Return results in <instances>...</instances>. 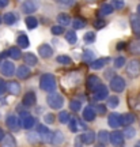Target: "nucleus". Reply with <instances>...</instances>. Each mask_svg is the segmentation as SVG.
I'll list each match as a JSON object with an SVG mask.
<instances>
[{
    "mask_svg": "<svg viewBox=\"0 0 140 147\" xmlns=\"http://www.w3.org/2000/svg\"><path fill=\"white\" fill-rule=\"evenodd\" d=\"M40 87L45 91L52 93L56 90V79L52 74H44L40 79Z\"/></svg>",
    "mask_w": 140,
    "mask_h": 147,
    "instance_id": "obj_1",
    "label": "nucleus"
},
{
    "mask_svg": "<svg viewBox=\"0 0 140 147\" xmlns=\"http://www.w3.org/2000/svg\"><path fill=\"white\" fill-rule=\"evenodd\" d=\"M46 102L48 105L50 106L52 109H60L64 104V98H63L60 94H57V93H50V94L46 97Z\"/></svg>",
    "mask_w": 140,
    "mask_h": 147,
    "instance_id": "obj_2",
    "label": "nucleus"
},
{
    "mask_svg": "<svg viewBox=\"0 0 140 147\" xmlns=\"http://www.w3.org/2000/svg\"><path fill=\"white\" fill-rule=\"evenodd\" d=\"M110 89L113 90L114 93H121L125 89V80L121 76H113L110 80Z\"/></svg>",
    "mask_w": 140,
    "mask_h": 147,
    "instance_id": "obj_3",
    "label": "nucleus"
},
{
    "mask_svg": "<svg viewBox=\"0 0 140 147\" xmlns=\"http://www.w3.org/2000/svg\"><path fill=\"white\" fill-rule=\"evenodd\" d=\"M127 74L129 78H136L140 75V61L137 60H131L127 67Z\"/></svg>",
    "mask_w": 140,
    "mask_h": 147,
    "instance_id": "obj_4",
    "label": "nucleus"
},
{
    "mask_svg": "<svg viewBox=\"0 0 140 147\" xmlns=\"http://www.w3.org/2000/svg\"><path fill=\"white\" fill-rule=\"evenodd\" d=\"M109 142L114 147H124V135L118 131H114L109 135Z\"/></svg>",
    "mask_w": 140,
    "mask_h": 147,
    "instance_id": "obj_5",
    "label": "nucleus"
},
{
    "mask_svg": "<svg viewBox=\"0 0 140 147\" xmlns=\"http://www.w3.org/2000/svg\"><path fill=\"white\" fill-rule=\"evenodd\" d=\"M34 124H36V119H34L33 116L27 115V113H25V112H22L21 125L23 127V128H26V129H30V128L34 127Z\"/></svg>",
    "mask_w": 140,
    "mask_h": 147,
    "instance_id": "obj_6",
    "label": "nucleus"
},
{
    "mask_svg": "<svg viewBox=\"0 0 140 147\" xmlns=\"http://www.w3.org/2000/svg\"><path fill=\"white\" fill-rule=\"evenodd\" d=\"M5 124L10 128L11 131H16L19 125H21V120H18V117L15 115H8L7 116V120H5Z\"/></svg>",
    "mask_w": 140,
    "mask_h": 147,
    "instance_id": "obj_7",
    "label": "nucleus"
},
{
    "mask_svg": "<svg viewBox=\"0 0 140 147\" xmlns=\"http://www.w3.org/2000/svg\"><path fill=\"white\" fill-rule=\"evenodd\" d=\"M109 95V90L105 84H101L98 89L94 91V98L98 101H102V100H106V97Z\"/></svg>",
    "mask_w": 140,
    "mask_h": 147,
    "instance_id": "obj_8",
    "label": "nucleus"
},
{
    "mask_svg": "<svg viewBox=\"0 0 140 147\" xmlns=\"http://www.w3.org/2000/svg\"><path fill=\"white\" fill-rule=\"evenodd\" d=\"M108 121H109V125L112 128H118L120 125H122V116L118 115V113H112Z\"/></svg>",
    "mask_w": 140,
    "mask_h": 147,
    "instance_id": "obj_9",
    "label": "nucleus"
},
{
    "mask_svg": "<svg viewBox=\"0 0 140 147\" xmlns=\"http://www.w3.org/2000/svg\"><path fill=\"white\" fill-rule=\"evenodd\" d=\"M21 8H22V12H25V14H33V12L37 11V4L33 0H26V1L22 3Z\"/></svg>",
    "mask_w": 140,
    "mask_h": 147,
    "instance_id": "obj_10",
    "label": "nucleus"
},
{
    "mask_svg": "<svg viewBox=\"0 0 140 147\" xmlns=\"http://www.w3.org/2000/svg\"><path fill=\"white\" fill-rule=\"evenodd\" d=\"M38 53H40V56L42 59H49L52 57L53 55V49L50 45H48V44H42L41 47L38 48Z\"/></svg>",
    "mask_w": 140,
    "mask_h": 147,
    "instance_id": "obj_11",
    "label": "nucleus"
},
{
    "mask_svg": "<svg viewBox=\"0 0 140 147\" xmlns=\"http://www.w3.org/2000/svg\"><path fill=\"white\" fill-rule=\"evenodd\" d=\"M15 72V65L14 63H11V61H4L3 65H1V74L4 75V76H12Z\"/></svg>",
    "mask_w": 140,
    "mask_h": 147,
    "instance_id": "obj_12",
    "label": "nucleus"
},
{
    "mask_svg": "<svg viewBox=\"0 0 140 147\" xmlns=\"http://www.w3.org/2000/svg\"><path fill=\"white\" fill-rule=\"evenodd\" d=\"M36 94L33 93V91H29V93H26V95L23 97V101H22V104H23V106H26V108H29V106H33L36 105Z\"/></svg>",
    "mask_w": 140,
    "mask_h": 147,
    "instance_id": "obj_13",
    "label": "nucleus"
},
{
    "mask_svg": "<svg viewBox=\"0 0 140 147\" xmlns=\"http://www.w3.org/2000/svg\"><path fill=\"white\" fill-rule=\"evenodd\" d=\"M101 84H102V83H101L99 78H98V76H95V75H91V76L87 79V87L91 90V91H95V90L98 89Z\"/></svg>",
    "mask_w": 140,
    "mask_h": 147,
    "instance_id": "obj_14",
    "label": "nucleus"
},
{
    "mask_svg": "<svg viewBox=\"0 0 140 147\" xmlns=\"http://www.w3.org/2000/svg\"><path fill=\"white\" fill-rule=\"evenodd\" d=\"M110 61L109 57H102V59H98V60H94V61H91V68L93 69H101L104 65H106V64Z\"/></svg>",
    "mask_w": 140,
    "mask_h": 147,
    "instance_id": "obj_15",
    "label": "nucleus"
},
{
    "mask_svg": "<svg viewBox=\"0 0 140 147\" xmlns=\"http://www.w3.org/2000/svg\"><path fill=\"white\" fill-rule=\"evenodd\" d=\"M131 26L133 29V32L140 34V15L139 14H133V15L131 16Z\"/></svg>",
    "mask_w": 140,
    "mask_h": 147,
    "instance_id": "obj_16",
    "label": "nucleus"
},
{
    "mask_svg": "<svg viewBox=\"0 0 140 147\" xmlns=\"http://www.w3.org/2000/svg\"><path fill=\"white\" fill-rule=\"evenodd\" d=\"M80 139H82V142L84 144H91L95 140V134L93 131H87V132H84L83 135H80Z\"/></svg>",
    "mask_w": 140,
    "mask_h": 147,
    "instance_id": "obj_17",
    "label": "nucleus"
},
{
    "mask_svg": "<svg viewBox=\"0 0 140 147\" xmlns=\"http://www.w3.org/2000/svg\"><path fill=\"white\" fill-rule=\"evenodd\" d=\"M7 90H8V93L12 95H18L19 94V91H21V86L18 82H10V83H7Z\"/></svg>",
    "mask_w": 140,
    "mask_h": 147,
    "instance_id": "obj_18",
    "label": "nucleus"
},
{
    "mask_svg": "<svg viewBox=\"0 0 140 147\" xmlns=\"http://www.w3.org/2000/svg\"><path fill=\"white\" fill-rule=\"evenodd\" d=\"M94 119H95V110H94L91 106L84 108V110H83V120H86V121H93Z\"/></svg>",
    "mask_w": 140,
    "mask_h": 147,
    "instance_id": "obj_19",
    "label": "nucleus"
},
{
    "mask_svg": "<svg viewBox=\"0 0 140 147\" xmlns=\"http://www.w3.org/2000/svg\"><path fill=\"white\" fill-rule=\"evenodd\" d=\"M16 42H18V47L22 48V49H26V48H29V45H30V41H29V38H27L26 34H21V36L16 38Z\"/></svg>",
    "mask_w": 140,
    "mask_h": 147,
    "instance_id": "obj_20",
    "label": "nucleus"
},
{
    "mask_svg": "<svg viewBox=\"0 0 140 147\" xmlns=\"http://www.w3.org/2000/svg\"><path fill=\"white\" fill-rule=\"evenodd\" d=\"M29 75H30V69L27 68L26 65H21L19 68L16 69V76L19 79H26L29 78Z\"/></svg>",
    "mask_w": 140,
    "mask_h": 147,
    "instance_id": "obj_21",
    "label": "nucleus"
},
{
    "mask_svg": "<svg viewBox=\"0 0 140 147\" xmlns=\"http://www.w3.org/2000/svg\"><path fill=\"white\" fill-rule=\"evenodd\" d=\"M64 142V135H63L61 131H56L52 134V140H50V143L52 144H61V143Z\"/></svg>",
    "mask_w": 140,
    "mask_h": 147,
    "instance_id": "obj_22",
    "label": "nucleus"
},
{
    "mask_svg": "<svg viewBox=\"0 0 140 147\" xmlns=\"http://www.w3.org/2000/svg\"><path fill=\"white\" fill-rule=\"evenodd\" d=\"M1 147H16L15 139L11 136V135L4 136V138H3V140H1Z\"/></svg>",
    "mask_w": 140,
    "mask_h": 147,
    "instance_id": "obj_23",
    "label": "nucleus"
},
{
    "mask_svg": "<svg viewBox=\"0 0 140 147\" xmlns=\"http://www.w3.org/2000/svg\"><path fill=\"white\" fill-rule=\"evenodd\" d=\"M3 22H4L5 25H14L16 22V16L14 12H7L3 15Z\"/></svg>",
    "mask_w": 140,
    "mask_h": 147,
    "instance_id": "obj_24",
    "label": "nucleus"
},
{
    "mask_svg": "<svg viewBox=\"0 0 140 147\" xmlns=\"http://www.w3.org/2000/svg\"><path fill=\"white\" fill-rule=\"evenodd\" d=\"M57 21L60 23V26H67L71 23V18L68 14H59L57 15Z\"/></svg>",
    "mask_w": 140,
    "mask_h": 147,
    "instance_id": "obj_25",
    "label": "nucleus"
},
{
    "mask_svg": "<svg viewBox=\"0 0 140 147\" xmlns=\"http://www.w3.org/2000/svg\"><path fill=\"white\" fill-rule=\"evenodd\" d=\"M23 60H25V63H26L27 65H31V67L37 64V57L33 55V53H30V52L26 53V55L23 56Z\"/></svg>",
    "mask_w": 140,
    "mask_h": 147,
    "instance_id": "obj_26",
    "label": "nucleus"
},
{
    "mask_svg": "<svg viewBox=\"0 0 140 147\" xmlns=\"http://www.w3.org/2000/svg\"><path fill=\"white\" fill-rule=\"evenodd\" d=\"M8 56L11 59H14V60H18V59L21 57V49L19 47H12L8 49Z\"/></svg>",
    "mask_w": 140,
    "mask_h": 147,
    "instance_id": "obj_27",
    "label": "nucleus"
},
{
    "mask_svg": "<svg viewBox=\"0 0 140 147\" xmlns=\"http://www.w3.org/2000/svg\"><path fill=\"white\" fill-rule=\"evenodd\" d=\"M129 51H131V53H133V55H140V40H136V41L131 42Z\"/></svg>",
    "mask_w": 140,
    "mask_h": 147,
    "instance_id": "obj_28",
    "label": "nucleus"
},
{
    "mask_svg": "<svg viewBox=\"0 0 140 147\" xmlns=\"http://www.w3.org/2000/svg\"><path fill=\"white\" fill-rule=\"evenodd\" d=\"M113 5L112 4H102L101 5V10H99V12H101V15H109V14H112L113 12Z\"/></svg>",
    "mask_w": 140,
    "mask_h": 147,
    "instance_id": "obj_29",
    "label": "nucleus"
},
{
    "mask_svg": "<svg viewBox=\"0 0 140 147\" xmlns=\"http://www.w3.org/2000/svg\"><path fill=\"white\" fill-rule=\"evenodd\" d=\"M26 26L29 27V29H36L37 26H38V21H37V18H34V16H27L26 18Z\"/></svg>",
    "mask_w": 140,
    "mask_h": 147,
    "instance_id": "obj_30",
    "label": "nucleus"
},
{
    "mask_svg": "<svg viewBox=\"0 0 140 147\" xmlns=\"http://www.w3.org/2000/svg\"><path fill=\"white\" fill-rule=\"evenodd\" d=\"M135 121V116L132 115V113H127V115L122 116V125H131L132 123Z\"/></svg>",
    "mask_w": 140,
    "mask_h": 147,
    "instance_id": "obj_31",
    "label": "nucleus"
},
{
    "mask_svg": "<svg viewBox=\"0 0 140 147\" xmlns=\"http://www.w3.org/2000/svg\"><path fill=\"white\" fill-rule=\"evenodd\" d=\"M86 26V22L83 21V19H80V18H75L72 22V27L73 30H79V29H83V27Z\"/></svg>",
    "mask_w": 140,
    "mask_h": 147,
    "instance_id": "obj_32",
    "label": "nucleus"
},
{
    "mask_svg": "<svg viewBox=\"0 0 140 147\" xmlns=\"http://www.w3.org/2000/svg\"><path fill=\"white\" fill-rule=\"evenodd\" d=\"M56 61L59 64H63V65H68V64L72 63L71 57H68V56H65V55H60V56H57Z\"/></svg>",
    "mask_w": 140,
    "mask_h": 147,
    "instance_id": "obj_33",
    "label": "nucleus"
},
{
    "mask_svg": "<svg viewBox=\"0 0 140 147\" xmlns=\"http://www.w3.org/2000/svg\"><path fill=\"white\" fill-rule=\"evenodd\" d=\"M118 104H120V100H118V97H117V95H113V97H109V98H108V106L112 108V109L117 108Z\"/></svg>",
    "mask_w": 140,
    "mask_h": 147,
    "instance_id": "obj_34",
    "label": "nucleus"
},
{
    "mask_svg": "<svg viewBox=\"0 0 140 147\" xmlns=\"http://www.w3.org/2000/svg\"><path fill=\"white\" fill-rule=\"evenodd\" d=\"M98 139H99V142H101V144H106V143L109 142V134L106 131H99Z\"/></svg>",
    "mask_w": 140,
    "mask_h": 147,
    "instance_id": "obj_35",
    "label": "nucleus"
},
{
    "mask_svg": "<svg viewBox=\"0 0 140 147\" xmlns=\"http://www.w3.org/2000/svg\"><path fill=\"white\" fill-rule=\"evenodd\" d=\"M65 40H67L69 44H75V42L78 41L76 33L73 32V30H71V32H67V34H65Z\"/></svg>",
    "mask_w": 140,
    "mask_h": 147,
    "instance_id": "obj_36",
    "label": "nucleus"
},
{
    "mask_svg": "<svg viewBox=\"0 0 140 147\" xmlns=\"http://www.w3.org/2000/svg\"><path fill=\"white\" fill-rule=\"evenodd\" d=\"M94 52L93 51H90V49H86L83 52V60L84 61H88V63H91V61H94Z\"/></svg>",
    "mask_w": 140,
    "mask_h": 147,
    "instance_id": "obj_37",
    "label": "nucleus"
},
{
    "mask_svg": "<svg viewBox=\"0 0 140 147\" xmlns=\"http://www.w3.org/2000/svg\"><path fill=\"white\" fill-rule=\"evenodd\" d=\"M83 40H84V42H86V44H93V42L95 41V33H94V32L86 33V34L83 36Z\"/></svg>",
    "mask_w": 140,
    "mask_h": 147,
    "instance_id": "obj_38",
    "label": "nucleus"
},
{
    "mask_svg": "<svg viewBox=\"0 0 140 147\" xmlns=\"http://www.w3.org/2000/svg\"><path fill=\"white\" fill-rule=\"evenodd\" d=\"M26 138L31 144H36V143L40 140V136H38V134H36V132H29Z\"/></svg>",
    "mask_w": 140,
    "mask_h": 147,
    "instance_id": "obj_39",
    "label": "nucleus"
},
{
    "mask_svg": "<svg viewBox=\"0 0 140 147\" xmlns=\"http://www.w3.org/2000/svg\"><path fill=\"white\" fill-rule=\"evenodd\" d=\"M69 115H68V112H60V115H59V121L61 123V124H67L68 121H69Z\"/></svg>",
    "mask_w": 140,
    "mask_h": 147,
    "instance_id": "obj_40",
    "label": "nucleus"
},
{
    "mask_svg": "<svg viewBox=\"0 0 140 147\" xmlns=\"http://www.w3.org/2000/svg\"><path fill=\"white\" fill-rule=\"evenodd\" d=\"M68 124H69V131L71 132H76L79 129L78 128V120L76 119H69V121H68Z\"/></svg>",
    "mask_w": 140,
    "mask_h": 147,
    "instance_id": "obj_41",
    "label": "nucleus"
},
{
    "mask_svg": "<svg viewBox=\"0 0 140 147\" xmlns=\"http://www.w3.org/2000/svg\"><path fill=\"white\" fill-rule=\"evenodd\" d=\"M136 135V131L135 128H131V127H128V128H125L124 131V136L127 138V139H132V138Z\"/></svg>",
    "mask_w": 140,
    "mask_h": 147,
    "instance_id": "obj_42",
    "label": "nucleus"
},
{
    "mask_svg": "<svg viewBox=\"0 0 140 147\" xmlns=\"http://www.w3.org/2000/svg\"><path fill=\"white\" fill-rule=\"evenodd\" d=\"M80 106H82V104H80V101H78V100H72L71 102H69V108H71L73 112L80 110Z\"/></svg>",
    "mask_w": 140,
    "mask_h": 147,
    "instance_id": "obj_43",
    "label": "nucleus"
},
{
    "mask_svg": "<svg viewBox=\"0 0 140 147\" xmlns=\"http://www.w3.org/2000/svg\"><path fill=\"white\" fill-rule=\"evenodd\" d=\"M124 64H125V57L124 56H120V57H117L116 60H114V67H116V68H121Z\"/></svg>",
    "mask_w": 140,
    "mask_h": 147,
    "instance_id": "obj_44",
    "label": "nucleus"
},
{
    "mask_svg": "<svg viewBox=\"0 0 140 147\" xmlns=\"http://www.w3.org/2000/svg\"><path fill=\"white\" fill-rule=\"evenodd\" d=\"M105 26H106V21L105 19H95V22H94V27L97 30H99V29H102Z\"/></svg>",
    "mask_w": 140,
    "mask_h": 147,
    "instance_id": "obj_45",
    "label": "nucleus"
},
{
    "mask_svg": "<svg viewBox=\"0 0 140 147\" xmlns=\"http://www.w3.org/2000/svg\"><path fill=\"white\" fill-rule=\"evenodd\" d=\"M37 131H38V135H40V138L41 136H44V135H48V134H49V129H48L46 127L45 125H41V124H40V125H38V129H37Z\"/></svg>",
    "mask_w": 140,
    "mask_h": 147,
    "instance_id": "obj_46",
    "label": "nucleus"
},
{
    "mask_svg": "<svg viewBox=\"0 0 140 147\" xmlns=\"http://www.w3.org/2000/svg\"><path fill=\"white\" fill-rule=\"evenodd\" d=\"M112 5H113V8L121 10V8H124V0H113Z\"/></svg>",
    "mask_w": 140,
    "mask_h": 147,
    "instance_id": "obj_47",
    "label": "nucleus"
},
{
    "mask_svg": "<svg viewBox=\"0 0 140 147\" xmlns=\"http://www.w3.org/2000/svg\"><path fill=\"white\" fill-rule=\"evenodd\" d=\"M63 32H64L63 26H52V34H55V36H60V34H63Z\"/></svg>",
    "mask_w": 140,
    "mask_h": 147,
    "instance_id": "obj_48",
    "label": "nucleus"
},
{
    "mask_svg": "<svg viewBox=\"0 0 140 147\" xmlns=\"http://www.w3.org/2000/svg\"><path fill=\"white\" fill-rule=\"evenodd\" d=\"M95 112L99 113V115H105V112H106V106L105 105H95Z\"/></svg>",
    "mask_w": 140,
    "mask_h": 147,
    "instance_id": "obj_49",
    "label": "nucleus"
},
{
    "mask_svg": "<svg viewBox=\"0 0 140 147\" xmlns=\"http://www.w3.org/2000/svg\"><path fill=\"white\" fill-rule=\"evenodd\" d=\"M5 91H7V83H5L4 80L0 78V95L4 94Z\"/></svg>",
    "mask_w": 140,
    "mask_h": 147,
    "instance_id": "obj_50",
    "label": "nucleus"
},
{
    "mask_svg": "<svg viewBox=\"0 0 140 147\" xmlns=\"http://www.w3.org/2000/svg\"><path fill=\"white\" fill-rule=\"evenodd\" d=\"M44 120H45V123H46V124H52L53 121H55V116H53L52 113H48V115H45Z\"/></svg>",
    "mask_w": 140,
    "mask_h": 147,
    "instance_id": "obj_51",
    "label": "nucleus"
},
{
    "mask_svg": "<svg viewBox=\"0 0 140 147\" xmlns=\"http://www.w3.org/2000/svg\"><path fill=\"white\" fill-rule=\"evenodd\" d=\"M8 5V0H0V8H4Z\"/></svg>",
    "mask_w": 140,
    "mask_h": 147,
    "instance_id": "obj_52",
    "label": "nucleus"
},
{
    "mask_svg": "<svg viewBox=\"0 0 140 147\" xmlns=\"http://www.w3.org/2000/svg\"><path fill=\"white\" fill-rule=\"evenodd\" d=\"M60 3H63V4H65V5H71L73 3V0H59Z\"/></svg>",
    "mask_w": 140,
    "mask_h": 147,
    "instance_id": "obj_53",
    "label": "nucleus"
},
{
    "mask_svg": "<svg viewBox=\"0 0 140 147\" xmlns=\"http://www.w3.org/2000/svg\"><path fill=\"white\" fill-rule=\"evenodd\" d=\"M75 146H76V147H80V146H82V139H80V136L76 138V140H75Z\"/></svg>",
    "mask_w": 140,
    "mask_h": 147,
    "instance_id": "obj_54",
    "label": "nucleus"
},
{
    "mask_svg": "<svg viewBox=\"0 0 140 147\" xmlns=\"http://www.w3.org/2000/svg\"><path fill=\"white\" fill-rule=\"evenodd\" d=\"M8 56V51H5V52H3V53H0V59H4V57H7Z\"/></svg>",
    "mask_w": 140,
    "mask_h": 147,
    "instance_id": "obj_55",
    "label": "nucleus"
},
{
    "mask_svg": "<svg viewBox=\"0 0 140 147\" xmlns=\"http://www.w3.org/2000/svg\"><path fill=\"white\" fill-rule=\"evenodd\" d=\"M124 48H125V44H124V42H120L118 45H117V49H124Z\"/></svg>",
    "mask_w": 140,
    "mask_h": 147,
    "instance_id": "obj_56",
    "label": "nucleus"
},
{
    "mask_svg": "<svg viewBox=\"0 0 140 147\" xmlns=\"http://www.w3.org/2000/svg\"><path fill=\"white\" fill-rule=\"evenodd\" d=\"M3 138H4V132H3V129L0 128V142L3 140Z\"/></svg>",
    "mask_w": 140,
    "mask_h": 147,
    "instance_id": "obj_57",
    "label": "nucleus"
},
{
    "mask_svg": "<svg viewBox=\"0 0 140 147\" xmlns=\"http://www.w3.org/2000/svg\"><path fill=\"white\" fill-rule=\"evenodd\" d=\"M135 147H140V140H139V142H136V144H135Z\"/></svg>",
    "mask_w": 140,
    "mask_h": 147,
    "instance_id": "obj_58",
    "label": "nucleus"
},
{
    "mask_svg": "<svg viewBox=\"0 0 140 147\" xmlns=\"http://www.w3.org/2000/svg\"><path fill=\"white\" fill-rule=\"evenodd\" d=\"M137 14H140V4L137 5Z\"/></svg>",
    "mask_w": 140,
    "mask_h": 147,
    "instance_id": "obj_59",
    "label": "nucleus"
},
{
    "mask_svg": "<svg viewBox=\"0 0 140 147\" xmlns=\"http://www.w3.org/2000/svg\"><path fill=\"white\" fill-rule=\"evenodd\" d=\"M95 147H104V144H97Z\"/></svg>",
    "mask_w": 140,
    "mask_h": 147,
    "instance_id": "obj_60",
    "label": "nucleus"
},
{
    "mask_svg": "<svg viewBox=\"0 0 140 147\" xmlns=\"http://www.w3.org/2000/svg\"><path fill=\"white\" fill-rule=\"evenodd\" d=\"M1 21H3V18H1V16H0V23H1Z\"/></svg>",
    "mask_w": 140,
    "mask_h": 147,
    "instance_id": "obj_61",
    "label": "nucleus"
}]
</instances>
